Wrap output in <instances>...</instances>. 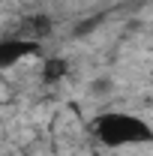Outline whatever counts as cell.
<instances>
[{
	"label": "cell",
	"mask_w": 153,
	"mask_h": 156,
	"mask_svg": "<svg viewBox=\"0 0 153 156\" xmlns=\"http://www.w3.org/2000/svg\"><path fill=\"white\" fill-rule=\"evenodd\" d=\"M93 135L111 147V150H123V147H147L153 141V129L144 117L129 114V111H102L93 120Z\"/></svg>",
	"instance_id": "obj_1"
},
{
	"label": "cell",
	"mask_w": 153,
	"mask_h": 156,
	"mask_svg": "<svg viewBox=\"0 0 153 156\" xmlns=\"http://www.w3.org/2000/svg\"><path fill=\"white\" fill-rule=\"evenodd\" d=\"M39 54V42L27 36H6L0 39V69H12V66H18L21 60L33 57Z\"/></svg>",
	"instance_id": "obj_2"
},
{
	"label": "cell",
	"mask_w": 153,
	"mask_h": 156,
	"mask_svg": "<svg viewBox=\"0 0 153 156\" xmlns=\"http://www.w3.org/2000/svg\"><path fill=\"white\" fill-rule=\"evenodd\" d=\"M69 75V60L66 57H48L45 63H42V81L45 84H57V81H63V78Z\"/></svg>",
	"instance_id": "obj_3"
}]
</instances>
